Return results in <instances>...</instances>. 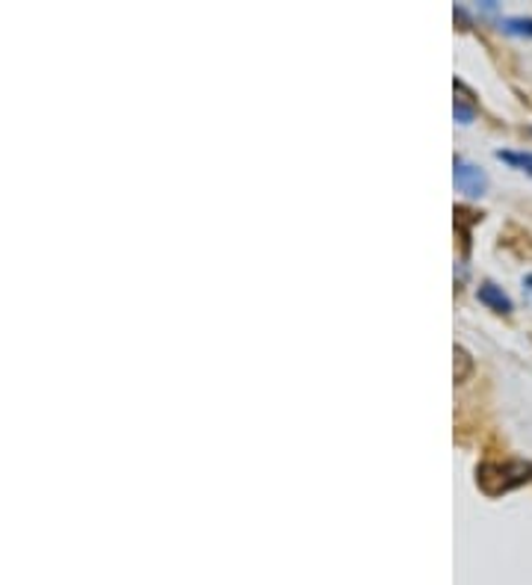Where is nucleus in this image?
Masks as SVG:
<instances>
[{
  "label": "nucleus",
  "mask_w": 532,
  "mask_h": 585,
  "mask_svg": "<svg viewBox=\"0 0 532 585\" xmlns=\"http://www.w3.org/2000/svg\"><path fill=\"white\" fill-rule=\"evenodd\" d=\"M527 480H532V464L527 461H488L477 468V485L488 497H500Z\"/></svg>",
  "instance_id": "nucleus-1"
},
{
  "label": "nucleus",
  "mask_w": 532,
  "mask_h": 585,
  "mask_svg": "<svg viewBox=\"0 0 532 585\" xmlns=\"http://www.w3.org/2000/svg\"><path fill=\"white\" fill-rule=\"evenodd\" d=\"M453 178H456V187L468 196H482L485 192V172L477 166H470L465 160H456V169H453Z\"/></svg>",
  "instance_id": "nucleus-2"
},
{
  "label": "nucleus",
  "mask_w": 532,
  "mask_h": 585,
  "mask_svg": "<svg viewBox=\"0 0 532 585\" xmlns=\"http://www.w3.org/2000/svg\"><path fill=\"white\" fill-rule=\"evenodd\" d=\"M477 296H480L482 304H488L491 311H500V314H509L511 311L509 296H506L500 287H494V284H482L480 290H477Z\"/></svg>",
  "instance_id": "nucleus-3"
},
{
  "label": "nucleus",
  "mask_w": 532,
  "mask_h": 585,
  "mask_svg": "<svg viewBox=\"0 0 532 585\" xmlns=\"http://www.w3.org/2000/svg\"><path fill=\"white\" fill-rule=\"evenodd\" d=\"M456 119H459L461 125H470L473 122V113H477V104H473V98L461 84H456Z\"/></svg>",
  "instance_id": "nucleus-4"
},
{
  "label": "nucleus",
  "mask_w": 532,
  "mask_h": 585,
  "mask_svg": "<svg viewBox=\"0 0 532 585\" xmlns=\"http://www.w3.org/2000/svg\"><path fill=\"white\" fill-rule=\"evenodd\" d=\"M497 160L509 163V166L521 169V172H530L532 175V154H521V151H497Z\"/></svg>",
  "instance_id": "nucleus-5"
},
{
  "label": "nucleus",
  "mask_w": 532,
  "mask_h": 585,
  "mask_svg": "<svg viewBox=\"0 0 532 585\" xmlns=\"http://www.w3.org/2000/svg\"><path fill=\"white\" fill-rule=\"evenodd\" d=\"M470 366H473V361H470L468 352H465V349H456V382H465V376L470 373Z\"/></svg>",
  "instance_id": "nucleus-6"
},
{
  "label": "nucleus",
  "mask_w": 532,
  "mask_h": 585,
  "mask_svg": "<svg viewBox=\"0 0 532 585\" xmlns=\"http://www.w3.org/2000/svg\"><path fill=\"white\" fill-rule=\"evenodd\" d=\"M506 30L515 33V36H530L532 39V18H509V22H506Z\"/></svg>",
  "instance_id": "nucleus-7"
},
{
  "label": "nucleus",
  "mask_w": 532,
  "mask_h": 585,
  "mask_svg": "<svg viewBox=\"0 0 532 585\" xmlns=\"http://www.w3.org/2000/svg\"><path fill=\"white\" fill-rule=\"evenodd\" d=\"M527 287H530V290H532V275H530V278H527Z\"/></svg>",
  "instance_id": "nucleus-8"
}]
</instances>
